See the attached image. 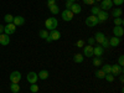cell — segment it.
<instances>
[{
	"instance_id": "obj_1",
	"label": "cell",
	"mask_w": 124,
	"mask_h": 93,
	"mask_svg": "<svg viewBox=\"0 0 124 93\" xmlns=\"http://www.w3.org/2000/svg\"><path fill=\"white\" fill-rule=\"evenodd\" d=\"M45 26L47 27V30H56V27L58 26V21L56 17H48L45 21Z\"/></svg>"
},
{
	"instance_id": "obj_2",
	"label": "cell",
	"mask_w": 124,
	"mask_h": 93,
	"mask_svg": "<svg viewBox=\"0 0 124 93\" xmlns=\"http://www.w3.org/2000/svg\"><path fill=\"white\" fill-rule=\"evenodd\" d=\"M61 16H62V19H63V21H72V19H73V16H75V14L71 11V10H63V11L61 13Z\"/></svg>"
},
{
	"instance_id": "obj_3",
	"label": "cell",
	"mask_w": 124,
	"mask_h": 93,
	"mask_svg": "<svg viewBox=\"0 0 124 93\" xmlns=\"http://www.w3.org/2000/svg\"><path fill=\"white\" fill-rule=\"evenodd\" d=\"M97 24H99V23H98L97 16H94V15H91V16H88L86 19V25L89 26V27H94Z\"/></svg>"
},
{
	"instance_id": "obj_4",
	"label": "cell",
	"mask_w": 124,
	"mask_h": 93,
	"mask_svg": "<svg viewBox=\"0 0 124 93\" xmlns=\"http://www.w3.org/2000/svg\"><path fill=\"white\" fill-rule=\"evenodd\" d=\"M15 31H16V26L13 23L6 24V26H4V34H6V35H13V34H15Z\"/></svg>"
},
{
	"instance_id": "obj_5",
	"label": "cell",
	"mask_w": 124,
	"mask_h": 93,
	"mask_svg": "<svg viewBox=\"0 0 124 93\" xmlns=\"http://www.w3.org/2000/svg\"><path fill=\"white\" fill-rule=\"evenodd\" d=\"M10 82L11 83H19L20 79H21V73H20L19 71H14L11 75H10Z\"/></svg>"
},
{
	"instance_id": "obj_6",
	"label": "cell",
	"mask_w": 124,
	"mask_h": 93,
	"mask_svg": "<svg viewBox=\"0 0 124 93\" xmlns=\"http://www.w3.org/2000/svg\"><path fill=\"white\" fill-rule=\"evenodd\" d=\"M101 10H104V11H107V10L112 9L113 8V3L112 0H102L101 1Z\"/></svg>"
},
{
	"instance_id": "obj_7",
	"label": "cell",
	"mask_w": 124,
	"mask_h": 93,
	"mask_svg": "<svg viewBox=\"0 0 124 93\" xmlns=\"http://www.w3.org/2000/svg\"><path fill=\"white\" fill-rule=\"evenodd\" d=\"M110 73L113 75V76H119V75H123V67L122 66H119V65H113L112 66V72H110Z\"/></svg>"
},
{
	"instance_id": "obj_8",
	"label": "cell",
	"mask_w": 124,
	"mask_h": 93,
	"mask_svg": "<svg viewBox=\"0 0 124 93\" xmlns=\"http://www.w3.org/2000/svg\"><path fill=\"white\" fill-rule=\"evenodd\" d=\"M108 17H109V15H108V13H107V11H104V10H101L99 14L97 15L98 23H104V21H107Z\"/></svg>"
},
{
	"instance_id": "obj_9",
	"label": "cell",
	"mask_w": 124,
	"mask_h": 93,
	"mask_svg": "<svg viewBox=\"0 0 124 93\" xmlns=\"http://www.w3.org/2000/svg\"><path fill=\"white\" fill-rule=\"evenodd\" d=\"M37 78H39V76H37L36 72H29V73H27V82H29V83H31V85L36 83Z\"/></svg>"
},
{
	"instance_id": "obj_10",
	"label": "cell",
	"mask_w": 124,
	"mask_h": 93,
	"mask_svg": "<svg viewBox=\"0 0 124 93\" xmlns=\"http://www.w3.org/2000/svg\"><path fill=\"white\" fill-rule=\"evenodd\" d=\"M113 35H114L116 37H122L124 35V29L123 26H116V27H113Z\"/></svg>"
},
{
	"instance_id": "obj_11",
	"label": "cell",
	"mask_w": 124,
	"mask_h": 93,
	"mask_svg": "<svg viewBox=\"0 0 124 93\" xmlns=\"http://www.w3.org/2000/svg\"><path fill=\"white\" fill-rule=\"evenodd\" d=\"M13 24H14L16 27H17V26H23V25L25 24V19H24L23 16H20V15H17V16H14Z\"/></svg>"
},
{
	"instance_id": "obj_12",
	"label": "cell",
	"mask_w": 124,
	"mask_h": 93,
	"mask_svg": "<svg viewBox=\"0 0 124 93\" xmlns=\"http://www.w3.org/2000/svg\"><path fill=\"white\" fill-rule=\"evenodd\" d=\"M82 55L86 56V57H92L93 56V46H91V45L85 46L83 47V54Z\"/></svg>"
},
{
	"instance_id": "obj_13",
	"label": "cell",
	"mask_w": 124,
	"mask_h": 93,
	"mask_svg": "<svg viewBox=\"0 0 124 93\" xmlns=\"http://www.w3.org/2000/svg\"><path fill=\"white\" fill-rule=\"evenodd\" d=\"M10 44V37L6 34H0V45L3 46H8Z\"/></svg>"
},
{
	"instance_id": "obj_14",
	"label": "cell",
	"mask_w": 124,
	"mask_h": 93,
	"mask_svg": "<svg viewBox=\"0 0 124 93\" xmlns=\"http://www.w3.org/2000/svg\"><path fill=\"white\" fill-rule=\"evenodd\" d=\"M103 52H104V48H103L101 45H99V46H96V47H93V56L101 57V56L103 55Z\"/></svg>"
},
{
	"instance_id": "obj_15",
	"label": "cell",
	"mask_w": 124,
	"mask_h": 93,
	"mask_svg": "<svg viewBox=\"0 0 124 93\" xmlns=\"http://www.w3.org/2000/svg\"><path fill=\"white\" fill-rule=\"evenodd\" d=\"M48 35H50L51 39H52V41H57V40L61 39V32L58 30H51V32Z\"/></svg>"
},
{
	"instance_id": "obj_16",
	"label": "cell",
	"mask_w": 124,
	"mask_h": 93,
	"mask_svg": "<svg viewBox=\"0 0 124 93\" xmlns=\"http://www.w3.org/2000/svg\"><path fill=\"white\" fill-rule=\"evenodd\" d=\"M70 10H71V11L73 13V14H79V13L82 11V6H81L79 4H77V3H73Z\"/></svg>"
},
{
	"instance_id": "obj_17",
	"label": "cell",
	"mask_w": 124,
	"mask_h": 93,
	"mask_svg": "<svg viewBox=\"0 0 124 93\" xmlns=\"http://www.w3.org/2000/svg\"><path fill=\"white\" fill-rule=\"evenodd\" d=\"M119 44H120V39L119 37H110L109 39V46H112V47H117V46H119Z\"/></svg>"
},
{
	"instance_id": "obj_18",
	"label": "cell",
	"mask_w": 124,
	"mask_h": 93,
	"mask_svg": "<svg viewBox=\"0 0 124 93\" xmlns=\"http://www.w3.org/2000/svg\"><path fill=\"white\" fill-rule=\"evenodd\" d=\"M93 39H94V41H96L97 44H102V42H103V40L106 39V35L103 34V32H97Z\"/></svg>"
},
{
	"instance_id": "obj_19",
	"label": "cell",
	"mask_w": 124,
	"mask_h": 93,
	"mask_svg": "<svg viewBox=\"0 0 124 93\" xmlns=\"http://www.w3.org/2000/svg\"><path fill=\"white\" fill-rule=\"evenodd\" d=\"M37 76H39L40 79H44V81H45V79L48 78L50 73H48V71H47V70H41V71L39 72V75H37Z\"/></svg>"
},
{
	"instance_id": "obj_20",
	"label": "cell",
	"mask_w": 124,
	"mask_h": 93,
	"mask_svg": "<svg viewBox=\"0 0 124 93\" xmlns=\"http://www.w3.org/2000/svg\"><path fill=\"white\" fill-rule=\"evenodd\" d=\"M123 14V10L120 8H116V9H113V11H112V16L113 17H120Z\"/></svg>"
},
{
	"instance_id": "obj_21",
	"label": "cell",
	"mask_w": 124,
	"mask_h": 93,
	"mask_svg": "<svg viewBox=\"0 0 124 93\" xmlns=\"http://www.w3.org/2000/svg\"><path fill=\"white\" fill-rule=\"evenodd\" d=\"M83 60H85V57H83V55H82V54H76L73 56V61L76 62V63H82Z\"/></svg>"
},
{
	"instance_id": "obj_22",
	"label": "cell",
	"mask_w": 124,
	"mask_h": 93,
	"mask_svg": "<svg viewBox=\"0 0 124 93\" xmlns=\"http://www.w3.org/2000/svg\"><path fill=\"white\" fill-rule=\"evenodd\" d=\"M94 76H96L97 78H99V79H103V78L106 77V73H104V71H103V70L101 68V70H97V71H96Z\"/></svg>"
},
{
	"instance_id": "obj_23",
	"label": "cell",
	"mask_w": 124,
	"mask_h": 93,
	"mask_svg": "<svg viewBox=\"0 0 124 93\" xmlns=\"http://www.w3.org/2000/svg\"><path fill=\"white\" fill-rule=\"evenodd\" d=\"M48 9H50V11L54 15H57V14L60 13V8H58L57 4H55V5H52V6H50Z\"/></svg>"
},
{
	"instance_id": "obj_24",
	"label": "cell",
	"mask_w": 124,
	"mask_h": 93,
	"mask_svg": "<svg viewBox=\"0 0 124 93\" xmlns=\"http://www.w3.org/2000/svg\"><path fill=\"white\" fill-rule=\"evenodd\" d=\"M113 23H114L116 26H123L124 20H123L122 17H114V19H113Z\"/></svg>"
},
{
	"instance_id": "obj_25",
	"label": "cell",
	"mask_w": 124,
	"mask_h": 93,
	"mask_svg": "<svg viewBox=\"0 0 124 93\" xmlns=\"http://www.w3.org/2000/svg\"><path fill=\"white\" fill-rule=\"evenodd\" d=\"M92 63L93 66H96V67H99L102 65V58L101 57H93V61H92Z\"/></svg>"
},
{
	"instance_id": "obj_26",
	"label": "cell",
	"mask_w": 124,
	"mask_h": 93,
	"mask_svg": "<svg viewBox=\"0 0 124 93\" xmlns=\"http://www.w3.org/2000/svg\"><path fill=\"white\" fill-rule=\"evenodd\" d=\"M10 91H11L13 93H17V92L20 91L19 83H11V86H10Z\"/></svg>"
},
{
	"instance_id": "obj_27",
	"label": "cell",
	"mask_w": 124,
	"mask_h": 93,
	"mask_svg": "<svg viewBox=\"0 0 124 93\" xmlns=\"http://www.w3.org/2000/svg\"><path fill=\"white\" fill-rule=\"evenodd\" d=\"M99 11H101V8H99V6H93V8L91 9V14L94 15V16H97V15L99 14Z\"/></svg>"
},
{
	"instance_id": "obj_28",
	"label": "cell",
	"mask_w": 124,
	"mask_h": 93,
	"mask_svg": "<svg viewBox=\"0 0 124 93\" xmlns=\"http://www.w3.org/2000/svg\"><path fill=\"white\" fill-rule=\"evenodd\" d=\"M39 35H40V37H41V39H44V40H46V39L48 37V32H47V30H40Z\"/></svg>"
},
{
	"instance_id": "obj_29",
	"label": "cell",
	"mask_w": 124,
	"mask_h": 93,
	"mask_svg": "<svg viewBox=\"0 0 124 93\" xmlns=\"http://www.w3.org/2000/svg\"><path fill=\"white\" fill-rule=\"evenodd\" d=\"M102 70L104 71L106 75H107V73H110V72H112V65H108V63H107V65H104V66L102 67Z\"/></svg>"
},
{
	"instance_id": "obj_30",
	"label": "cell",
	"mask_w": 124,
	"mask_h": 93,
	"mask_svg": "<svg viewBox=\"0 0 124 93\" xmlns=\"http://www.w3.org/2000/svg\"><path fill=\"white\" fill-rule=\"evenodd\" d=\"M4 20H5V23H6V24H10V23H13L14 16H13V15H10V14H6V15L4 16Z\"/></svg>"
},
{
	"instance_id": "obj_31",
	"label": "cell",
	"mask_w": 124,
	"mask_h": 93,
	"mask_svg": "<svg viewBox=\"0 0 124 93\" xmlns=\"http://www.w3.org/2000/svg\"><path fill=\"white\" fill-rule=\"evenodd\" d=\"M30 91L32 92V93H36V92H39V86L36 85V83H32L30 86Z\"/></svg>"
},
{
	"instance_id": "obj_32",
	"label": "cell",
	"mask_w": 124,
	"mask_h": 93,
	"mask_svg": "<svg viewBox=\"0 0 124 93\" xmlns=\"http://www.w3.org/2000/svg\"><path fill=\"white\" fill-rule=\"evenodd\" d=\"M101 46H102L103 48H107V47H109V40L106 37L104 40H103V42L101 44Z\"/></svg>"
},
{
	"instance_id": "obj_33",
	"label": "cell",
	"mask_w": 124,
	"mask_h": 93,
	"mask_svg": "<svg viewBox=\"0 0 124 93\" xmlns=\"http://www.w3.org/2000/svg\"><path fill=\"white\" fill-rule=\"evenodd\" d=\"M104 78H106V79H107V81L109 82V83H112V82H113V81H114V76H113L112 73H107Z\"/></svg>"
},
{
	"instance_id": "obj_34",
	"label": "cell",
	"mask_w": 124,
	"mask_h": 93,
	"mask_svg": "<svg viewBox=\"0 0 124 93\" xmlns=\"http://www.w3.org/2000/svg\"><path fill=\"white\" fill-rule=\"evenodd\" d=\"M112 3H113V5H117V6H120V5H123V3H124V0H112Z\"/></svg>"
},
{
	"instance_id": "obj_35",
	"label": "cell",
	"mask_w": 124,
	"mask_h": 93,
	"mask_svg": "<svg viewBox=\"0 0 124 93\" xmlns=\"http://www.w3.org/2000/svg\"><path fill=\"white\" fill-rule=\"evenodd\" d=\"M76 46H77V47H82V48H83V47H85V41H83V40H78L77 42H76Z\"/></svg>"
},
{
	"instance_id": "obj_36",
	"label": "cell",
	"mask_w": 124,
	"mask_h": 93,
	"mask_svg": "<svg viewBox=\"0 0 124 93\" xmlns=\"http://www.w3.org/2000/svg\"><path fill=\"white\" fill-rule=\"evenodd\" d=\"M118 65H119V66H122V67L124 66V56H123V55H120V56H119V60H118Z\"/></svg>"
},
{
	"instance_id": "obj_37",
	"label": "cell",
	"mask_w": 124,
	"mask_h": 93,
	"mask_svg": "<svg viewBox=\"0 0 124 93\" xmlns=\"http://www.w3.org/2000/svg\"><path fill=\"white\" fill-rule=\"evenodd\" d=\"M72 4H73V1H71V0H66V9L70 10L71 6H72Z\"/></svg>"
},
{
	"instance_id": "obj_38",
	"label": "cell",
	"mask_w": 124,
	"mask_h": 93,
	"mask_svg": "<svg viewBox=\"0 0 124 93\" xmlns=\"http://www.w3.org/2000/svg\"><path fill=\"white\" fill-rule=\"evenodd\" d=\"M55 4H56V0H47V8L52 6V5H55Z\"/></svg>"
},
{
	"instance_id": "obj_39",
	"label": "cell",
	"mask_w": 124,
	"mask_h": 93,
	"mask_svg": "<svg viewBox=\"0 0 124 93\" xmlns=\"http://www.w3.org/2000/svg\"><path fill=\"white\" fill-rule=\"evenodd\" d=\"M83 3H85L86 5H93L96 1H94V0H83Z\"/></svg>"
},
{
	"instance_id": "obj_40",
	"label": "cell",
	"mask_w": 124,
	"mask_h": 93,
	"mask_svg": "<svg viewBox=\"0 0 124 93\" xmlns=\"http://www.w3.org/2000/svg\"><path fill=\"white\" fill-rule=\"evenodd\" d=\"M94 42H96V41H94V39H93V37H89V39H88V44H89L91 46L94 45Z\"/></svg>"
},
{
	"instance_id": "obj_41",
	"label": "cell",
	"mask_w": 124,
	"mask_h": 93,
	"mask_svg": "<svg viewBox=\"0 0 124 93\" xmlns=\"http://www.w3.org/2000/svg\"><path fill=\"white\" fill-rule=\"evenodd\" d=\"M0 34H4V26L0 25Z\"/></svg>"
},
{
	"instance_id": "obj_42",
	"label": "cell",
	"mask_w": 124,
	"mask_h": 93,
	"mask_svg": "<svg viewBox=\"0 0 124 93\" xmlns=\"http://www.w3.org/2000/svg\"><path fill=\"white\" fill-rule=\"evenodd\" d=\"M46 41H47V42H48V44H50V42H52V39H51V37H50V35H48V37L46 39Z\"/></svg>"
},
{
	"instance_id": "obj_43",
	"label": "cell",
	"mask_w": 124,
	"mask_h": 93,
	"mask_svg": "<svg viewBox=\"0 0 124 93\" xmlns=\"http://www.w3.org/2000/svg\"><path fill=\"white\" fill-rule=\"evenodd\" d=\"M120 77H119V79H120V82H123L124 81V78H123V75H119Z\"/></svg>"
},
{
	"instance_id": "obj_44",
	"label": "cell",
	"mask_w": 124,
	"mask_h": 93,
	"mask_svg": "<svg viewBox=\"0 0 124 93\" xmlns=\"http://www.w3.org/2000/svg\"><path fill=\"white\" fill-rule=\"evenodd\" d=\"M71 1H73V3H76V1H78V0H71Z\"/></svg>"
},
{
	"instance_id": "obj_45",
	"label": "cell",
	"mask_w": 124,
	"mask_h": 93,
	"mask_svg": "<svg viewBox=\"0 0 124 93\" xmlns=\"http://www.w3.org/2000/svg\"><path fill=\"white\" fill-rule=\"evenodd\" d=\"M94 1H102V0H94Z\"/></svg>"
}]
</instances>
